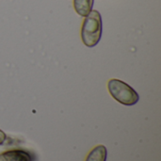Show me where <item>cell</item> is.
I'll return each instance as SVG.
<instances>
[{"mask_svg": "<svg viewBox=\"0 0 161 161\" xmlns=\"http://www.w3.org/2000/svg\"><path fill=\"white\" fill-rule=\"evenodd\" d=\"M102 37V17L99 11L92 10L84 19L81 27V39L88 47H94Z\"/></svg>", "mask_w": 161, "mask_h": 161, "instance_id": "1", "label": "cell"}, {"mask_svg": "<svg viewBox=\"0 0 161 161\" xmlns=\"http://www.w3.org/2000/svg\"><path fill=\"white\" fill-rule=\"evenodd\" d=\"M108 89L110 95L122 105L134 106L140 100L137 92L128 84L119 79H110L108 83Z\"/></svg>", "mask_w": 161, "mask_h": 161, "instance_id": "2", "label": "cell"}, {"mask_svg": "<svg viewBox=\"0 0 161 161\" xmlns=\"http://www.w3.org/2000/svg\"><path fill=\"white\" fill-rule=\"evenodd\" d=\"M0 161H35L34 155L24 149H13L0 154Z\"/></svg>", "mask_w": 161, "mask_h": 161, "instance_id": "3", "label": "cell"}, {"mask_svg": "<svg viewBox=\"0 0 161 161\" xmlns=\"http://www.w3.org/2000/svg\"><path fill=\"white\" fill-rule=\"evenodd\" d=\"M94 0H74V8L77 14L86 17L92 10Z\"/></svg>", "mask_w": 161, "mask_h": 161, "instance_id": "4", "label": "cell"}, {"mask_svg": "<svg viewBox=\"0 0 161 161\" xmlns=\"http://www.w3.org/2000/svg\"><path fill=\"white\" fill-rule=\"evenodd\" d=\"M107 148L104 145H98L89 153L85 161H107Z\"/></svg>", "mask_w": 161, "mask_h": 161, "instance_id": "5", "label": "cell"}, {"mask_svg": "<svg viewBox=\"0 0 161 161\" xmlns=\"http://www.w3.org/2000/svg\"><path fill=\"white\" fill-rule=\"evenodd\" d=\"M7 140V135L0 129V145H2Z\"/></svg>", "mask_w": 161, "mask_h": 161, "instance_id": "6", "label": "cell"}]
</instances>
